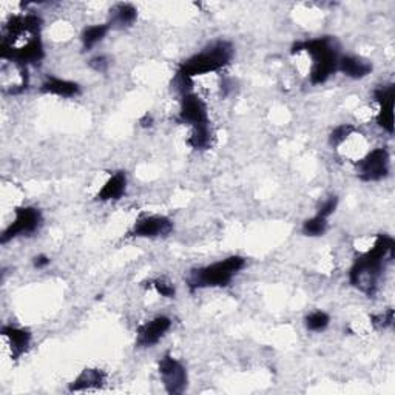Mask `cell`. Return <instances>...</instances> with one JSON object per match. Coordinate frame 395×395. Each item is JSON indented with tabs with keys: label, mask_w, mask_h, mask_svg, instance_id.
Here are the masks:
<instances>
[{
	"label": "cell",
	"mask_w": 395,
	"mask_h": 395,
	"mask_svg": "<svg viewBox=\"0 0 395 395\" xmlns=\"http://www.w3.org/2000/svg\"><path fill=\"white\" fill-rule=\"evenodd\" d=\"M394 239L386 235H378L373 246L352 266L349 280L366 295H373L378 280L387 262L394 258Z\"/></svg>",
	"instance_id": "1"
},
{
	"label": "cell",
	"mask_w": 395,
	"mask_h": 395,
	"mask_svg": "<svg viewBox=\"0 0 395 395\" xmlns=\"http://www.w3.org/2000/svg\"><path fill=\"white\" fill-rule=\"evenodd\" d=\"M246 260L242 256H228L224 261H218L215 264L193 270L187 278L190 290L205 287H226L233 280L239 270L244 269Z\"/></svg>",
	"instance_id": "2"
},
{
	"label": "cell",
	"mask_w": 395,
	"mask_h": 395,
	"mask_svg": "<svg viewBox=\"0 0 395 395\" xmlns=\"http://www.w3.org/2000/svg\"><path fill=\"white\" fill-rule=\"evenodd\" d=\"M300 51H306L312 58V68H310L312 84H323V82L329 79V76L332 73L337 72L338 54L332 39L321 37L295 45L292 53H300Z\"/></svg>",
	"instance_id": "3"
},
{
	"label": "cell",
	"mask_w": 395,
	"mask_h": 395,
	"mask_svg": "<svg viewBox=\"0 0 395 395\" xmlns=\"http://www.w3.org/2000/svg\"><path fill=\"white\" fill-rule=\"evenodd\" d=\"M232 56V45L224 42V40H219V42L213 44L210 48H207L205 51L195 54V56H192L190 59L184 60L183 64L179 65L178 78L192 81V78H195V76L218 72L230 62Z\"/></svg>",
	"instance_id": "4"
},
{
	"label": "cell",
	"mask_w": 395,
	"mask_h": 395,
	"mask_svg": "<svg viewBox=\"0 0 395 395\" xmlns=\"http://www.w3.org/2000/svg\"><path fill=\"white\" fill-rule=\"evenodd\" d=\"M179 122L192 127L189 145L196 150L207 149L210 144V127L207 117L205 103L198 96L185 93L183 98L181 112H179Z\"/></svg>",
	"instance_id": "5"
},
{
	"label": "cell",
	"mask_w": 395,
	"mask_h": 395,
	"mask_svg": "<svg viewBox=\"0 0 395 395\" xmlns=\"http://www.w3.org/2000/svg\"><path fill=\"white\" fill-rule=\"evenodd\" d=\"M40 224H42V215L37 209H34V207H20L16 210L15 221L2 233L0 242L5 244V242L20 237V235H31L39 230Z\"/></svg>",
	"instance_id": "6"
},
{
	"label": "cell",
	"mask_w": 395,
	"mask_h": 395,
	"mask_svg": "<svg viewBox=\"0 0 395 395\" xmlns=\"http://www.w3.org/2000/svg\"><path fill=\"white\" fill-rule=\"evenodd\" d=\"M358 176L363 181H380L389 173V153L385 149H376L357 164Z\"/></svg>",
	"instance_id": "7"
},
{
	"label": "cell",
	"mask_w": 395,
	"mask_h": 395,
	"mask_svg": "<svg viewBox=\"0 0 395 395\" xmlns=\"http://www.w3.org/2000/svg\"><path fill=\"white\" fill-rule=\"evenodd\" d=\"M159 373L162 377L165 391L169 394H181L187 386L185 367L170 355H164L159 362Z\"/></svg>",
	"instance_id": "8"
},
{
	"label": "cell",
	"mask_w": 395,
	"mask_h": 395,
	"mask_svg": "<svg viewBox=\"0 0 395 395\" xmlns=\"http://www.w3.org/2000/svg\"><path fill=\"white\" fill-rule=\"evenodd\" d=\"M173 230V223L165 217H145L136 221L130 235L137 238L167 237Z\"/></svg>",
	"instance_id": "9"
},
{
	"label": "cell",
	"mask_w": 395,
	"mask_h": 395,
	"mask_svg": "<svg viewBox=\"0 0 395 395\" xmlns=\"http://www.w3.org/2000/svg\"><path fill=\"white\" fill-rule=\"evenodd\" d=\"M170 326L171 321L167 317H156L151 321L145 323L137 330V346L140 348H151V346L156 344L165 335V332L170 329Z\"/></svg>",
	"instance_id": "10"
},
{
	"label": "cell",
	"mask_w": 395,
	"mask_h": 395,
	"mask_svg": "<svg viewBox=\"0 0 395 395\" xmlns=\"http://www.w3.org/2000/svg\"><path fill=\"white\" fill-rule=\"evenodd\" d=\"M376 101L380 103L377 124L386 131H394V85H385L376 90Z\"/></svg>",
	"instance_id": "11"
},
{
	"label": "cell",
	"mask_w": 395,
	"mask_h": 395,
	"mask_svg": "<svg viewBox=\"0 0 395 395\" xmlns=\"http://www.w3.org/2000/svg\"><path fill=\"white\" fill-rule=\"evenodd\" d=\"M2 337L5 338L6 344L10 346V353L12 360H17L22 353L28 349L31 342V334L25 329L12 328V326H3Z\"/></svg>",
	"instance_id": "12"
},
{
	"label": "cell",
	"mask_w": 395,
	"mask_h": 395,
	"mask_svg": "<svg viewBox=\"0 0 395 395\" xmlns=\"http://www.w3.org/2000/svg\"><path fill=\"white\" fill-rule=\"evenodd\" d=\"M106 383V373L99 369H84L70 385V392H85L99 389Z\"/></svg>",
	"instance_id": "13"
},
{
	"label": "cell",
	"mask_w": 395,
	"mask_h": 395,
	"mask_svg": "<svg viewBox=\"0 0 395 395\" xmlns=\"http://www.w3.org/2000/svg\"><path fill=\"white\" fill-rule=\"evenodd\" d=\"M40 92L47 94H56L60 98H74L81 93V87L72 81L59 79V78H48L42 87H40Z\"/></svg>",
	"instance_id": "14"
},
{
	"label": "cell",
	"mask_w": 395,
	"mask_h": 395,
	"mask_svg": "<svg viewBox=\"0 0 395 395\" xmlns=\"http://www.w3.org/2000/svg\"><path fill=\"white\" fill-rule=\"evenodd\" d=\"M337 70L349 76L352 79H362L372 72V65L367 60L355 56H343L342 59H338Z\"/></svg>",
	"instance_id": "15"
},
{
	"label": "cell",
	"mask_w": 395,
	"mask_h": 395,
	"mask_svg": "<svg viewBox=\"0 0 395 395\" xmlns=\"http://www.w3.org/2000/svg\"><path fill=\"white\" fill-rule=\"evenodd\" d=\"M126 187H127L126 175H124L122 171H117L106 184H103L101 192L98 193V199L99 201L119 199L124 193H126Z\"/></svg>",
	"instance_id": "16"
},
{
	"label": "cell",
	"mask_w": 395,
	"mask_h": 395,
	"mask_svg": "<svg viewBox=\"0 0 395 395\" xmlns=\"http://www.w3.org/2000/svg\"><path fill=\"white\" fill-rule=\"evenodd\" d=\"M112 12V24L119 26H130L137 17V11L133 5L130 3H117Z\"/></svg>",
	"instance_id": "17"
},
{
	"label": "cell",
	"mask_w": 395,
	"mask_h": 395,
	"mask_svg": "<svg viewBox=\"0 0 395 395\" xmlns=\"http://www.w3.org/2000/svg\"><path fill=\"white\" fill-rule=\"evenodd\" d=\"M108 33V25H93L82 33V44H84V50H92V48L101 42Z\"/></svg>",
	"instance_id": "18"
},
{
	"label": "cell",
	"mask_w": 395,
	"mask_h": 395,
	"mask_svg": "<svg viewBox=\"0 0 395 395\" xmlns=\"http://www.w3.org/2000/svg\"><path fill=\"white\" fill-rule=\"evenodd\" d=\"M328 228V219L323 217H314L303 224V233L308 237H321Z\"/></svg>",
	"instance_id": "19"
},
{
	"label": "cell",
	"mask_w": 395,
	"mask_h": 395,
	"mask_svg": "<svg viewBox=\"0 0 395 395\" xmlns=\"http://www.w3.org/2000/svg\"><path fill=\"white\" fill-rule=\"evenodd\" d=\"M329 321H330V318L328 314H324V312H321V310H317L306 318V326H308L309 330L321 332L328 328Z\"/></svg>",
	"instance_id": "20"
},
{
	"label": "cell",
	"mask_w": 395,
	"mask_h": 395,
	"mask_svg": "<svg viewBox=\"0 0 395 395\" xmlns=\"http://www.w3.org/2000/svg\"><path fill=\"white\" fill-rule=\"evenodd\" d=\"M355 131L351 124H343V126L337 127L334 131H332L330 135V144L334 145V147H338V145H342L348 137Z\"/></svg>",
	"instance_id": "21"
},
{
	"label": "cell",
	"mask_w": 395,
	"mask_h": 395,
	"mask_svg": "<svg viewBox=\"0 0 395 395\" xmlns=\"http://www.w3.org/2000/svg\"><path fill=\"white\" fill-rule=\"evenodd\" d=\"M151 284H153V287L156 289V292L161 294L162 296H165V298H173V296H175V287H173V284L170 281L164 280V278H159V280L151 281Z\"/></svg>",
	"instance_id": "22"
},
{
	"label": "cell",
	"mask_w": 395,
	"mask_h": 395,
	"mask_svg": "<svg viewBox=\"0 0 395 395\" xmlns=\"http://www.w3.org/2000/svg\"><path fill=\"white\" fill-rule=\"evenodd\" d=\"M394 323V309H389L385 314L372 317V324L376 326L377 329H386Z\"/></svg>",
	"instance_id": "23"
},
{
	"label": "cell",
	"mask_w": 395,
	"mask_h": 395,
	"mask_svg": "<svg viewBox=\"0 0 395 395\" xmlns=\"http://www.w3.org/2000/svg\"><path fill=\"white\" fill-rule=\"evenodd\" d=\"M337 205H338V198L337 196H330V198H328L324 201V203L321 204V207H320V210H318V217H323V218H326L328 219L332 213L335 212V209H337Z\"/></svg>",
	"instance_id": "24"
},
{
	"label": "cell",
	"mask_w": 395,
	"mask_h": 395,
	"mask_svg": "<svg viewBox=\"0 0 395 395\" xmlns=\"http://www.w3.org/2000/svg\"><path fill=\"white\" fill-rule=\"evenodd\" d=\"M90 67L93 68L94 72H106L108 68V59L106 56H96L92 60H90Z\"/></svg>",
	"instance_id": "25"
},
{
	"label": "cell",
	"mask_w": 395,
	"mask_h": 395,
	"mask_svg": "<svg viewBox=\"0 0 395 395\" xmlns=\"http://www.w3.org/2000/svg\"><path fill=\"white\" fill-rule=\"evenodd\" d=\"M33 264L36 269H44L50 264V258H48V256H45V255H39V256H36V258H34Z\"/></svg>",
	"instance_id": "26"
}]
</instances>
